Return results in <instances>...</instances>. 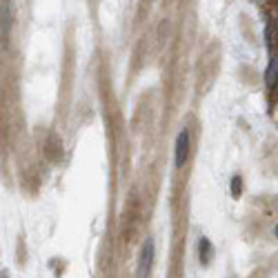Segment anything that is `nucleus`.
Returning a JSON list of instances; mask_svg holds the SVG:
<instances>
[{
	"label": "nucleus",
	"instance_id": "obj_7",
	"mask_svg": "<svg viewBox=\"0 0 278 278\" xmlns=\"http://www.w3.org/2000/svg\"><path fill=\"white\" fill-rule=\"evenodd\" d=\"M272 96H274V98L278 100V83H276V85L272 87Z\"/></svg>",
	"mask_w": 278,
	"mask_h": 278
},
{
	"label": "nucleus",
	"instance_id": "obj_9",
	"mask_svg": "<svg viewBox=\"0 0 278 278\" xmlns=\"http://www.w3.org/2000/svg\"><path fill=\"white\" fill-rule=\"evenodd\" d=\"M276 236H278V227H276Z\"/></svg>",
	"mask_w": 278,
	"mask_h": 278
},
{
	"label": "nucleus",
	"instance_id": "obj_2",
	"mask_svg": "<svg viewBox=\"0 0 278 278\" xmlns=\"http://www.w3.org/2000/svg\"><path fill=\"white\" fill-rule=\"evenodd\" d=\"M154 240L147 238L145 245H142V252H140V261H138V276H147L149 269H152V263H154Z\"/></svg>",
	"mask_w": 278,
	"mask_h": 278
},
{
	"label": "nucleus",
	"instance_id": "obj_5",
	"mask_svg": "<svg viewBox=\"0 0 278 278\" xmlns=\"http://www.w3.org/2000/svg\"><path fill=\"white\" fill-rule=\"evenodd\" d=\"M198 254H200V261L207 265V263H209V256H212V245H209V240H207V238H200Z\"/></svg>",
	"mask_w": 278,
	"mask_h": 278
},
{
	"label": "nucleus",
	"instance_id": "obj_4",
	"mask_svg": "<svg viewBox=\"0 0 278 278\" xmlns=\"http://www.w3.org/2000/svg\"><path fill=\"white\" fill-rule=\"evenodd\" d=\"M265 80H267V85H269V87H274V85L278 83V58H272V60H269Z\"/></svg>",
	"mask_w": 278,
	"mask_h": 278
},
{
	"label": "nucleus",
	"instance_id": "obj_1",
	"mask_svg": "<svg viewBox=\"0 0 278 278\" xmlns=\"http://www.w3.org/2000/svg\"><path fill=\"white\" fill-rule=\"evenodd\" d=\"M187 156H189V129L182 127V132L178 134L176 138V167H182L187 162Z\"/></svg>",
	"mask_w": 278,
	"mask_h": 278
},
{
	"label": "nucleus",
	"instance_id": "obj_8",
	"mask_svg": "<svg viewBox=\"0 0 278 278\" xmlns=\"http://www.w3.org/2000/svg\"><path fill=\"white\" fill-rule=\"evenodd\" d=\"M276 43H278V27H276Z\"/></svg>",
	"mask_w": 278,
	"mask_h": 278
},
{
	"label": "nucleus",
	"instance_id": "obj_6",
	"mask_svg": "<svg viewBox=\"0 0 278 278\" xmlns=\"http://www.w3.org/2000/svg\"><path fill=\"white\" fill-rule=\"evenodd\" d=\"M240 192H243V178H240V176H234V178H232V196H234V198H238Z\"/></svg>",
	"mask_w": 278,
	"mask_h": 278
},
{
	"label": "nucleus",
	"instance_id": "obj_3",
	"mask_svg": "<svg viewBox=\"0 0 278 278\" xmlns=\"http://www.w3.org/2000/svg\"><path fill=\"white\" fill-rule=\"evenodd\" d=\"M9 29H11V7L9 3H3V43L9 38Z\"/></svg>",
	"mask_w": 278,
	"mask_h": 278
}]
</instances>
